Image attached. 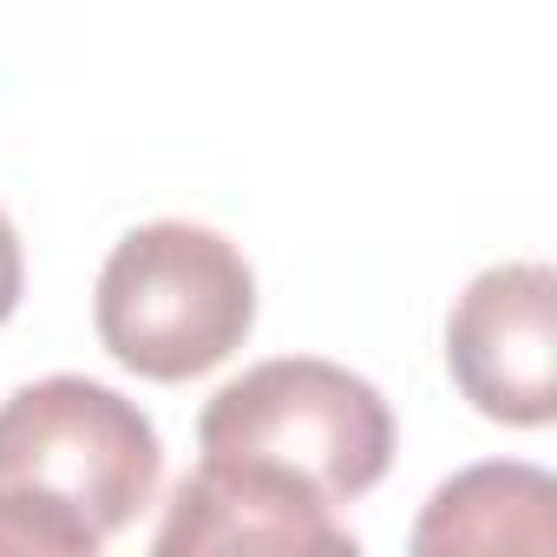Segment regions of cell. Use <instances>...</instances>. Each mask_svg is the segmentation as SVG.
<instances>
[{
	"label": "cell",
	"instance_id": "1",
	"mask_svg": "<svg viewBox=\"0 0 557 557\" xmlns=\"http://www.w3.org/2000/svg\"><path fill=\"white\" fill-rule=\"evenodd\" d=\"M92 329L138 381H197L256 329V275L243 249L203 223H138L99 269Z\"/></svg>",
	"mask_w": 557,
	"mask_h": 557
},
{
	"label": "cell",
	"instance_id": "2",
	"mask_svg": "<svg viewBox=\"0 0 557 557\" xmlns=\"http://www.w3.org/2000/svg\"><path fill=\"white\" fill-rule=\"evenodd\" d=\"M158 426L86 374H47L0 400V492L60 511L92 544L119 537L158 498Z\"/></svg>",
	"mask_w": 557,
	"mask_h": 557
},
{
	"label": "cell",
	"instance_id": "3",
	"mask_svg": "<svg viewBox=\"0 0 557 557\" xmlns=\"http://www.w3.org/2000/svg\"><path fill=\"white\" fill-rule=\"evenodd\" d=\"M197 446L283 466L329 505H355L394 466V407L374 381L335 361L283 355L210 394L197 413Z\"/></svg>",
	"mask_w": 557,
	"mask_h": 557
},
{
	"label": "cell",
	"instance_id": "4",
	"mask_svg": "<svg viewBox=\"0 0 557 557\" xmlns=\"http://www.w3.org/2000/svg\"><path fill=\"white\" fill-rule=\"evenodd\" d=\"M446 368L472 413L550 426L557 413V275L550 262L479 269L446 322Z\"/></svg>",
	"mask_w": 557,
	"mask_h": 557
},
{
	"label": "cell",
	"instance_id": "5",
	"mask_svg": "<svg viewBox=\"0 0 557 557\" xmlns=\"http://www.w3.org/2000/svg\"><path fill=\"white\" fill-rule=\"evenodd\" d=\"M151 550L158 557H210V550L355 557V531L309 479L236 453H203L197 472H184V485L171 492Z\"/></svg>",
	"mask_w": 557,
	"mask_h": 557
},
{
	"label": "cell",
	"instance_id": "6",
	"mask_svg": "<svg viewBox=\"0 0 557 557\" xmlns=\"http://www.w3.org/2000/svg\"><path fill=\"white\" fill-rule=\"evenodd\" d=\"M413 550H557V479L537 466H472L446 479L420 524Z\"/></svg>",
	"mask_w": 557,
	"mask_h": 557
},
{
	"label": "cell",
	"instance_id": "7",
	"mask_svg": "<svg viewBox=\"0 0 557 557\" xmlns=\"http://www.w3.org/2000/svg\"><path fill=\"white\" fill-rule=\"evenodd\" d=\"M0 550H8V557H92L99 544L79 524H66L60 511L0 492Z\"/></svg>",
	"mask_w": 557,
	"mask_h": 557
},
{
	"label": "cell",
	"instance_id": "8",
	"mask_svg": "<svg viewBox=\"0 0 557 557\" xmlns=\"http://www.w3.org/2000/svg\"><path fill=\"white\" fill-rule=\"evenodd\" d=\"M21 289H27V256H21V230L8 223V210H0V329L14 322V309H21Z\"/></svg>",
	"mask_w": 557,
	"mask_h": 557
}]
</instances>
